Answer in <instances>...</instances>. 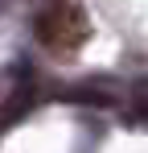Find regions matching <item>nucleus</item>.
<instances>
[{
    "mask_svg": "<svg viewBox=\"0 0 148 153\" xmlns=\"http://www.w3.org/2000/svg\"><path fill=\"white\" fill-rule=\"evenodd\" d=\"M33 33H37V42H41L49 54L70 58V54H78L86 46L91 17H86V8H82L78 0H49V4H41V13H37V21H33Z\"/></svg>",
    "mask_w": 148,
    "mask_h": 153,
    "instance_id": "obj_1",
    "label": "nucleus"
}]
</instances>
